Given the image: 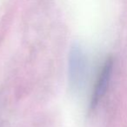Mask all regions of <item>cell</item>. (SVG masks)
<instances>
[{"mask_svg": "<svg viewBox=\"0 0 127 127\" xmlns=\"http://www.w3.org/2000/svg\"><path fill=\"white\" fill-rule=\"evenodd\" d=\"M87 74V59L78 42L71 46L68 55V80L71 90L78 92L83 87Z\"/></svg>", "mask_w": 127, "mask_h": 127, "instance_id": "1", "label": "cell"}, {"mask_svg": "<svg viewBox=\"0 0 127 127\" xmlns=\"http://www.w3.org/2000/svg\"><path fill=\"white\" fill-rule=\"evenodd\" d=\"M112 68H113V61L112 58L107 59L104 65L102 66L92 91L90 104L92 109L96 108L97 105L99 104V102L106 94L109 84H110L111 77H112Z\"/></svg>", "mask_w": 127, "mask_h": 127, "instance_id": "2", "label": "cell"}]
</instances>
